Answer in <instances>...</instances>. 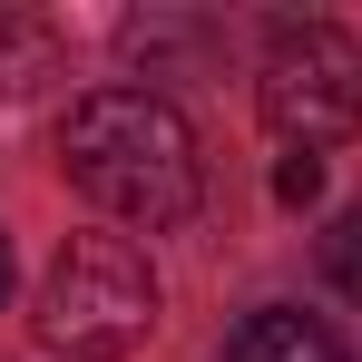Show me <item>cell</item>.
<instances>
[{"label":"cell","instance_id":"obj_1","mask_svg":"<svg viewBox=\"0 0 362 362\" xmlns=\"http://www.w3.org/2000/svg\"><path fill=\"white\" fill-rule=\"evenodd\" d=\"M59 167L88 206H108L118 226L157 235V226H186L196 196H206V157H196V127L147 98V88H88L59 118Z\"/></svg>","mask_w":362,"mask_h":362},{"label":"cell","instance_id":"obj_2","mask_svg":"<svg viewBox=\"0 0 362 362\" xmlns=\"http://www.w3.org/2000/svg\"><path fill=\"white\" fill-rule=\"evenodd\" d=\"M40 343L69 362H127L157 333V274L127 235H69L40 284Z\"/></svg>","mask_w":362,"mask_h":362},{"label":"cell","instance_id":"obj_3","mask_svg":"<svg viewBox=\"0 0 362 362\" xmlns=\"http://www.w3.org/2000/svg\"><path fill=\"white\" fill-rule=\"evenodd\" d=\"M255 108H264V127H274L294 157L353 137L362 127V40L333 30V20L284 30V40L264 49V69H255Z\"/></svg>","mask_w":362,"mask_h":362},{"label":"cell","instance_id":"obj_4","mask_svg":"<svg viewBox=\"0 0 362 362\" xmlns=\"http://www.w3.org/2000/svg\"><path fill=\"white\" fill-rule=\"evenodd\" d=\"M226 362H353L343 353V333L333 323H313V313H245L235 323V343H226Z\"/></svg>","mask_w":362,"mask_h":362},{"label":"cell","instance_id":"obj_5","mask_svg":"<svg viewBox=\"0 0 362 362\" xmlns=\"http://www.w3.org/2000/svg\"><path fill=\"white\" fill-rule=\"evenodd\" d=\"M49 78H59V30H49L40 10L0 0V98H30V88H49Z\"/></svg>","mask_w":362,"mask_h":362},{"label":"cell","instance_id":"obj_6","mask_svg":"<svg viewBox=\"0 0 362 362\" xmlns=\"http://www.w3.org/2000/svg\"><path fill=\"white\" fill-rule=\"evenodd\" d=\"M323 264H333V284H343V294L362 303V206L343 216V226H333V245H323Z\"/></svg>","mask_w":362,"mask_h":362},{"label":"cell","instance_id":"obj_7","mask_svg":"<svg viewBox=\"0 0 362 362\" xmlns=\"http://www.w3.org/2000/svg\"><path fill=\"white\" fill-rule=\"evenodd\" d=\"M274 196H284V206H313V196H323V157H284V167H274Z\"/></svg>","mask_w":362,"mask_h":362},{"label":"cell","instance_id":"obj_8","mask_svg":"<svg viewBox=\"0 0 362 362\" xmlns=\"http://www.w3.org/2000/svg\"><path fill=\"white\" fill-rule=\"evenodd\" d=\"M10 284H20V264H10V235H0V303H10Z\"/></svg>","mask_w":362,"mask_h":362}]
</instances>
